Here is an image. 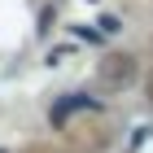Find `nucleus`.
<instances>
[{"label": "nucleus", "instance_id": "f03ea898", "mask_svg": "<svg viewBox=\"0 0 153 153\" xmlns=\"http://www.w3.org/2000/svg\"><path fill=\"white\" fill-rule=\"evenodd\" d=\"M144 92H149V101H153V74H149V83H144Z\"/></svg>", "mask_w": 153, "mask_h": 153}, {"label": "nucleus", "instance_id": "7ed1b4c3", "mask_svg": "<svg viewBox=\"0 0 153 153\" xmlns=\"http://www.w3.org/2000/svg\"><path fill=\"white\" fill-rule=\"evenodd\" d=\"M31 153H57V149H48V144H39V149H31Z\"/></svg>", "mask_w": 153, "mask_h": 153}, {"label": "nucleus", "instance_id": "f257e3e1", "mask_svg": "<svg viewBox=\"0 0 153 153\" xmlns=\"http://www.w3.org/2000/svg\"><path fill=\"white\" fill-rule=\"evenodd\" d=\"M131 79H136V57H131V53H109V57L96 66V83H101L105 92L127 88Z\"/></svg>", "mask_w": 153, "mask_h": 153}]
</instances>
